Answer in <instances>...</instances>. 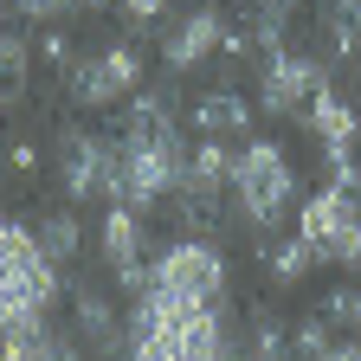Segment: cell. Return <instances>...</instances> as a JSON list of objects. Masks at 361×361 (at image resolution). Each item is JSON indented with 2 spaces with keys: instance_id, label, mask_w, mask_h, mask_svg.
I'll return each mask as SVG.
<instances>
[{
  "instance_id": "cell-24",
  "label": "cell",
  "mask_w": 361,
  "mask_h": 361,
  "mask_svg": "<svg viewBox=\"0 0 361 361\" xmlns=\"http://www.w3.org/2000/svg\"><path fill=\"white\" fill-rule=\"evenodd\" d=\"M7 168H13V174H32V168H39V142H26V135H20V142L7 149Z\"/></svg>"
},
{
  "instance_id": "cell-18",
  "label": "cell",
  "mask_w": 361,
  "mask_h": 361,
  "mask_svg": "<svg viewBox=\"0 0 361 361\" xmlns=\"http://www.w3.org/2000/svg\"><path fill=\"white\" fill-rule=\"evenodd\" d=\"M329 348H336V329H329V316H323V310L303 316V323L290 329V355H297V361H323Z\"/></svg>"
},
{
  "instance_id": "cell-17",
  "label": "cell",
  "mask_w": 361,
  "mask_h": 361,
  "mask_svg": "<svg viewBox=\"0 0 361 361\" xmlns=\"http://www.w3.org/2000/svg\"><path fill=\"white\" fill-rule=\"evenodd\" d=\"M245 361H297L290 355V329L278 323V316H252V336H245Z\"/></svg>"
},
{
  "instance_id": "cell-23",
  "label": "cell",
  "mask_w": 361,
  "mask_h": 361,
  "mask_svg": "<svg viewBox=\"0 0 361 361\" xmlns=\"http://www.w3.org/2000/svg\"><path fill=\"white\" fill-rule=\"evenodd\" d=\"M39 59H45V65H59V71H71V65H78V52H71V32H59V26H52V32L39 39Z\"/></svg>"
},
{
  "instance_id": "cell-15",
  "label": "cell",
  "mask_w": 361,
  "mask_h": 361,
  "mask_svg": "<svg viewBox=\"0 0 361 361\" xmlns=\"http://www.w3.org/2000/svg\"><path fill=\"white\" fill-rule=\"evenodd\" d=\"M323 45L329 59H361V0H323Z\"/></svg>"
},
{
  "instance_id": "cell-5",
  "label": "cell",
  "mask_w": 361,
  "mask_h": 361,
  "mask_svg": "<svg viewBox=\"0 0 361 361\" xmlns=\"http://www.w3.org/2000/svg\"><path fill=\"white\" fill-rule=\"evenodd\" d=\"M116 180H123V155H116V135H97V129H59V188L71 207H97L110 200L116 207Z\"/></svg>"
},
{
  "instance_id": "cell-4",
  "label": "cell",
  "mask_w": 361,
  "mask_h": 361,
  "mask_svg": "<svg viewBox=\"0 0 361 361\" xmlns=\"http://www.w3.org/2000/svg\"><path fill=\"white\" fill-rule=\"evenodd\" d=\"M297 239L323 258V264H348V271H361V194L355 188H316V194H303V207H297Z\"/></svg>"
},
{
  "instance_id": "cell-13",
  "label": "cell",
  "mask_w": 361,
  "mask_h": 361,
  "mask_svg": "<svg viewBox=\"0 0 361 361\" xmlns=\"http://www.w3.org/2000/svg\"><path fill=\"white\" fill-rule=\"evenodd\" d=\"M252 116H258V104H252V97H239L233 84L200 90V97H194V129H200V135H219V142H233V135H252Z\"/></svg>"
},
{
  "instance_id": "cell-8",
  "label": "cell",
  "mask_w": 361,
  "mask_h": 361,
  "mask_svg": "<svg viewBox=\"0 0 361 361\" xmlns=\"http://www.w3.org/2000/svg\"><path fill=\"white\" fill-rule=\"evenodd\" d=\"M329 78H323V59H310V52H264V65H258V116H297V110H310V97L323 90Z\"/></svg>"
},
{
  "instance_id": "cell-25",
  "label": "cell",
  "mask_w": 361,
  "mask_h": 361,
  "mask_svg": "<svg viewBox=\"0 0 361 361\" xmlns=\"http://www.w3.org/2000/svg\"><path fill=\"white\" fill-rule=\"evenodd\" d=\"M323 361H361V336H336V348Z\"/></svg>"
},
{
  "instance_id": "cell-10",
  "label": "cell",
  "mask_w": 361,
  "mask_h": 361,
  "mask_svg": "<svg viewBox=\"0 0 361 361\" xmlns=\"http://www.w3.org/2000/svg\"><path fill=\"white\" fill-rule=\"evenodd\" d=\"M303 129H310V142L323 149V168H329V174L348 168L355 149H361V110H355V97H342V84H323V90L310 97Z\"/></svg>"
},
{
  "instance_id": "cell-12",
  "label": "cell",
  "mask_w": 361,
  "mask_h": 361,
  "mask_svg": "<svg viewBox=\"0 0 361 361\" xmlns=\"http://www.w3.org/2000/svg\"><path fill=\"white\" fill-rule=\"evenodd\" d=\"M71 336L84 342V355H97V361H116L129 348V323L110 310V297L97 284H78L71 290Z\"/></svg>"
},
{
  "instance_id": "cell-20",
  "label": "cell",
  "mask_w": 361,
  "mask_h": 361,
  "mask_svg": "<svg viewBox=\"0 0 361 361\" xmlns=\"http://www.w3.org/2000/svg\"><path fill=\"white\" fill-rule=\"evenodd\" d=\"M323 316H329V329L361 336V284H336V290L323 297Z\"/></svg>"
},
{
  "instance_id": "cell-9",
  "label": "cell",
  "mask_w": 361,
  "mask_h": 361,
  "mask_svg": "<svg viewBox=\"0 0 361 361\" xmlns=\"http://www.w3.org/2000/svg\"><path fill=\"white\" fill-rule=\"evenodd\" d=\"M226 32H233V20H226L219 7H188V13H174V20L161 26V65H168V78L213 65V59L226 52Z\"/></svg>"
},
{
  "instance_id": "cell-3",
  "label": "cell",
  "mask_w": 361,
  "mask_h": 361,
  "mask_svg": "<svg viewBox=\"0 0 361 361\" xmlns=\"http://www.w3.org/2000/svg\"><path fill=\"white\" fill-rule=\"evenodd\" d=\"M65 297L59 258L39 245L26 219H0V336H20L45 323V310Z\"/></svg>"
},
{
  "instance_id": "cell-14",
  "label": "cell",
  "mask_w": 361,
  "mask_h": 361,
  "mask_svg": "<svg viewBox=\"0 0 361 361\" xmlns=\"http://www.w3.org/2000/svg\"><path fill=\"white\" fill-rule=\"evenodd\" d=\"M258 258H264V278H271V290H297L303 278H310V271L316 264H323V258H316L297 233H271V239H258Z\"/></svg>"
},
{
  "instance_id": "cell-22",
  "label": "cell",
  "mask_w": 361,
  "mask_h": 361,
  "mask_svg": "<svg viewBox=\"0 0 361 361\" xmlns=\"http://www.w3.org/2000/svg\"><path fill=\"white\" fill-rule=\"evenodd\" d=\"M168 7H174V0H116V13L129 20V32H149V26H161V20H168Z\"/></svg>"
},
{
  "instance_id": "cell-6",
  "label": "cell",
  "mask_w": 361,
  "mask_h": 361,
  "mask_svg": "<svg viewBox=\"0 0 361 361\" xmlns=\"http://www.w3.org/2000/svg\"><path fill=\"white\" fill-rule=\"evenodd\" d=\"M142 84H149L142 45H135V39H116V45H104V52H84L65 71V97L78 110H110V104H129Z\"/></svg>"
},
{
  "instance_id": "cell-21",
  "label": "cell",
  "mask_w": 361,
  "mask_h": 361,
  "mask_svg": "<svg viewBox=\"0 0 361 361\" xmlns=\"http://www.w3.org/2000/svg\"><path fill=\"white\" fill-rule=\"evenodd\" d=\"M13 13H26L32 26H59V20L84 13V0H13Z\"/></svg>"
},
{
  "instance_id": "cell-11",
  "label": "cell",
  "mask_w": 361,
  "mask_h": 361,
  "mask_svg": "<svg viewBox=\"0 0 361 361\" xmlns=\"http://www.w3.org/2000/svg\"><path fill=\"white\" fill-rule=\"evenodd\" d=\"M97 258L116 271V284L135 297L149 284V226H142V213H129V207H110L104 213V226H97Z\"/></svg>"
},
{
  "instance_id": "cell-1",
  "label": "cell",
  "mask_w": 361,
  "mask_h": 361,
  "mask_svg": "<svg viewBox=\"0 0 361 361\" xmlns=\"http://www.w3.org/2000/svg\"><path fill=\"white\" fill-rule=\"evenodd\" d=\"M116 155H123V180H116V207L129 213H155L188 188V135L180 123H116Z\"/></svg>"
},
{
  "instance_id": "cell-16",
  "label": "cell",
  "mask_w": 361,
  "mask_h": 361,
  "mask_svg": "<svg viewBox=\"0 0 361 361\" xmlns=\"http://www.w3.org/2000/svg\"><path fill=\"white\" fill-rule=\"evenodd\" d=\"M32 233H39V245L52 252L59 264H71V258L84 252V219H78L71 207H52V213H39V226H32Z\"/></svg>"
},
{
  "instance_id": "cell-7",
  "label": "cell",
  "mask_w": 361,
  "mask_h": 361,
  "mask_svg": "<svg viewBox=\"0 0 361 361\" xmlns=\"http://www.w3.org/2000/svg\"><path fill=\"white\" fill-rule=\"evenodd\" d=\"M149 284L188 297V303H226V252H219L213 239H188V233H180L174 245L155 252Z\"/></svg>"
},
{
  "instance_id": "cell-2",
  "label": "cell",
  "mask_w": 361,
  "mask_h": 361,
  "mask_svg": "<svg viewBox=\"0 0 361 361\" xmlns=\"http://www.w3.org/2000/svg\"><path fill=\"white\" fill-rule=\"evenodd\" d=\"M226 200H233V213L252 226L258 239H271L290 219V207H303L297 155L278 142V135H245V142H239V161H233V188H226Z\"/></svg>"
},
{
  "instance_id": "cell-19",
  "label": "cell",
  "mask_w": 361,
  "mask_h": 361,
  "mask_svg": "<svg viewBox=\"0 0 361 361\" xmlns=\"http://www.w3.org/2000/svg\"><path fill=\"white\" fill-rule=\"evenodd\" d=\"M32 71V39L20 26H0V84H26Z\"/></svg>"
}]
</instances>
